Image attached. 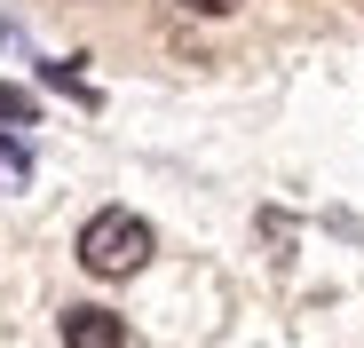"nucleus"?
Segmentation results:
<instances>
[{
	"label": "nucleus",
	"instance_id": "1",
	"mask_svg": "<svg viewBox=\"0 0 364 348\" xmlns=\"http://www.w3.org/2000/svg\"><path fill=\"white\" fill-rule=\"evenodd\" d=\"M143 261H151V222H143V214H127V206H103V214L80 229V269H87V277L119 285V277H135Z\"/></svg>",
	"mask_w": 364,
	"mask_h": 348
},
{
	"label": "nucleus",
	"instance_id": "2",
	"mask_svg": "<svg viewBox=\"0 0 364 348\" xmlns=\"http://www.w3.org/2000/svg\"><path fill=\"white\" fill-rule=\"evenodd\" d=\"M55 332H64V348H127V340H135L111 309H64V325H55Z\"/></svg>",
	"mask_w": 364,
	"mask_h": 348
},
{
	"label": "nucleus",
	"instance_id": "3",
	"mask_svg": "<svg viewBox=\"0 0 364 348\" xmlns=\"http://www.w3.org/2000/svg\"><path fill=\"white\" fill-rule=\"evenodd\" d=\"M0 127H40V95L16 87V80H0Z\"/></svg>",
	"mask_w": 364,
	"mask_h": 348
},
{
	"label": "nucleus",
	"instance_id": "4",
	"mask_svg": "<svg viewBox=\"0 0 364 348\" xmlns=\"http://www.w3.org/2000/svg\"><path fill=\"white\" fill-rule=\"evenodd\" d=\"M0 183H9V190H24V183H32V151H24L16 135H0Z\"/></svg>",
	"mask_w": 364,
	"mask_h": 348
},
{
	"label": "nucleus",
	"instance_id": "5",
	"mask_svg": "<svg viewBox=\"0 0 364 348\" xmlns=\"http://www.w3.org/2000/svg\"><path fill=\"white\" fill-rule=\"evenodd\" d=\"M48 87H64V95H80V103H95V95H87V80H80L72 64H48Z\"/></svg>",
	"mask_w": 364,
	"mask_h": 348
},
{
	"label": "nucleus",
	"instance_id": "6",
	"mask_svg": "<svg viewBox=\"0 0 364 348\" xmlns=\"http://www.w3.org/2000/svg\"><path fill=\"white\" fill-rule=\"evenodd\" d=\"M182 9H191V16H230L237 0H182Z\"/></svg>",
	"mask_w": 364,
	"mask_h": 348
},
{
	"label": "nucleus",
	"instance_id": "7",
	"mask_svg": "<svg viewBox=\"0 0 364 348\" xmlns=\"http://www.w3.org/2000/svg\"><path fill=\"white\" fill-rule=\"evenodd\" d=\"M356 9H364V0H356Z\"/></svg>",
	"mask_w": 364,
	"mask_h": 348
}]
</instances>
